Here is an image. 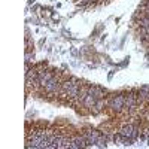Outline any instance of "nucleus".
I'll list each match as a JSON object with an SVG mask.
<instances>
[{
  "instance_id": "1",
  "label": "nucleus",
  "mask_w": 149,
  "mask_h": 149,
  "mask_svg": "<svg viewBox=\"0 0 149 149\" xmlns=\"http://www.w3.org/2000/svg\"><path fill=\"white\" fill-rule=\"evenodd\" d=\"M109 107L116 110V112H119L122 107H125V95H121V94L112 95L109 100Z\"/></svg>"
},
{
  "instance_id": "2",
  "label": "nucleus",
  "mask_w": 149,
  "mask_h": 149,
  "mask_svg": "<svg viewBox=\"0 0 149 149\" xmlns=\"http://www.w3.org/2000/svg\"><path fill=\"white\" fill-rule=\"evenodd\" d=\"M60 85H61V82L58 81V78L57 76H54L51 81H48L46 84H45V91L48 93V94H57L58 91H60Z\"/></svg>"
},
{
  "instance_id": "3",
  "label": "nucleus",
  "mask_w": 149,
  "mask_h": 149,
  "mask_svg": "<svg viewBox=\"0 0 149 149\" xmlns=\"http://www.w3.org/2000/svg\"><path fill=\"white\" fill-rule=\"evenodd\" d=\"M88 94H91L94 98H97V100H100V98L106 94V90L100 88V86H97V85H93V86H90V91H88Z\"/></svg>"
},
{
  "instance_id": "4",
  "label": "nucleus",
  "mask_w": 149,
  "mask_h": 149,
  "mask_svg": "<svg viewBox=\"0 0 149 149\" xmlns=\"http://www.w3.org/2000/svg\"><path fill=\"white\" fill-rule=\"evenodd\" d=\"M137 97L134 95V93H131V94H128V95H125V107H128L130 110L137 104Z\"/></svg>"
},
{
  "instance_id": "5",
  "label": "nucleus",
  "mask_w": 149,
  "mask_h": 149,
  "mask_svg": "<svg viewBox=\"0 0 149 149\" xmlns=\"http://www.w3.org/2000/svg\"><path fill=\"white\" fill-rule=\"evenodd\" d=\"M122 136H125V137H131L133 139V133H134V127L131 125V124H127V125H124L119 131Z\"/></svg>"
},
{
  "instance_id": "6",
  "label": "nucleus",
  "mask_w": 149,
  "mask_h": 149,
  "mask_svg": "<svg viewBox=\"0 0 149 149\" xmlns=\"http://www.w3.org/2000/svg\"><path fill=\"white\" fill-rule=\"evenodd\" d=\"M82 103L85 104V107H94L95 103H97V98H94L91 94H88V95L84 98V102H82Z\"/></svg>"
},
{
  "instance_id": "7",
  "label": "nucleus",
  "mask_w": 149,
  "mask_h": 149,
  "mask_svg": "<svg viewBox=\"0 0 149 149\" xmlns=\"http://www.w3.org/2000/svg\"><path fill=\"white\" fill-rule=\"evenodd\" d=\"M140 100L143 102V100H148L149 98V85H143V86H140Z\"/></svg>"
},
{
  "instance_id": "8",
  "label": "nucleus",
  "mask_w": 149,
  "mask_h": 149,
  "mask_svg": "<svg viewBox=\"0 0 149 149\" xmlns=\"http://www.w3.org/2000/svg\"><path fill=\"white\" fill-rule=\"evenodd\" d=\"M113 140H115V143H121V145H122V142H124V136H122L121 133H118V134L113 136Z\"/></svg>"
},
{
  "instance_id": "9",
  "label": "nucleus",
  "mask_w": 149,
  "mask_h": 149,
  "mask_svg": "<svg viewBox=\"0 0 149 149\" xmlns=\"http://www.w3.org/2000/svg\"><path fill=\"white\" fill-rule=\"evenodd\" d=\"M31 57H33V55H31L30 52H27V54H26V63H29V61H31Z\"/></svg>"
}]
</instances>
